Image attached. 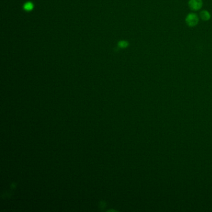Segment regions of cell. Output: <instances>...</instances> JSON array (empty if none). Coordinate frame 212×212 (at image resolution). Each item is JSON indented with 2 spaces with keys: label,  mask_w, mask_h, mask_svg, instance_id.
Segmentation results:
<instances>
[{
  "label": "cell",
  "mask_w": 212,
  "mask_h": 212,
  "mask_svg": "<svg viewBox=\"0 0 212 212\" xmlns=\"http://www.w3.org/2000/svg\"><path fill=\"white\" fill-rule=\"evenodd\" d=\"M199 18L198 16L193 12L189 13L186 18H185V22L189 27H195L199 23Z\"/></svg>",
  "instance_id": "1"
},
{
  "label": "cell",
  "mask_w": 212,
  "mask_h": 212,
  "mask_svg": "<svg viewBox=\"0 0 212 212\" xmlns=\"http://www.w3.org/2000/svg\"><path fill=\"white\" fill-rule=\"evenodd\" d=\"M203 5L202 0H190L189 1V6L192 11L200 10Z\"/></svg>",
  "instance_id": "2"
},
{
  "label": "cell",
  "mask_w": 212,
  "mask_h": 212,
  "mask_svg": "<svg viewBox=\"0 0 212 212\" xmlns=\"http://www.w3.org/2000/svg\"><path fill=\"white\" fill-rule=\"evenodd\" d=\"M200 17L203 21H207L210 19L211 15L209 11L206 10H204L200 12Z\"/></svg>",
  "instance_id": "3"
},
{
  "label": "cell",
  "mask_w": 212,
  "mask_h": 212,
  "mask_svg": "<svg viewBox=\"0 0 212 212\" xmlns=\"http://www.w3.org/2000/svg\"><path fill=\"white\" fill-rule=\"evenodd\" d=\"M32 7H33V5L31 2H27L24 6V8L27 11L31 10L32 9Z\"/></svg>",
  "instance_id": "4"
},
{
  "label": "cell",
  "mask_w": 212,
  "mask_h": 212,
  "mask_svg": "<svg viewBox=\"0 0 212 212\" xmlns=\"http://www.w3.org/2000/svg\"><path fill=\"white\" fill-rule=\"evenodd\" d=\"M128 44L126 41H121V42H119V46L121 48L126 47L128 46Z\"/></svg>",
  "instance_id": "5"
}]
</instances>
